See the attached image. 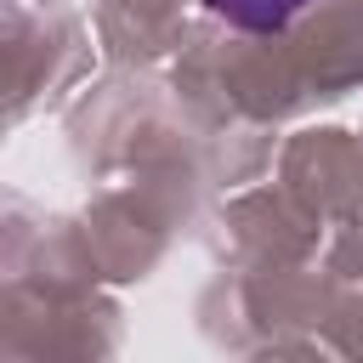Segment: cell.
Here are the masks:
<instances>
[{"label": "cell", "mask_w": 363, "mask_h": 363, "mask_svg": "<svg viewBox=\"0 0 363 363\" xmlns=\"http://www.w3.org/2000/svg\"><path fill=\"white\" fill-rule=\"evenodd\" d=\"M221 17H233V23H244V28H278L289 11H301L306 0H210Z\"/></svg>", "instance_id": "6da1fadb"}]
</instances>
